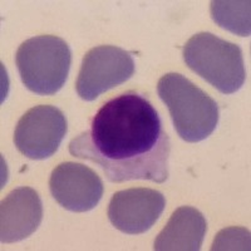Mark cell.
Listing matches in <instances>:
<instances>
[{
    "label": "cell",
    "mask_w": 251,
    "mask_h": 251,
    "mask_svg": "<svg viewBox=\"0 0 251 251\" xmlns=\"http://www.w3.org/2000/svg\"><path fill=\"white\" fill-rule=\"evenodd\" d=\"M69 153L97 163L109 182L163 183L170 175L171 141L152 103L127 92L98 109L89 128L71 141Z\"/></svg>",
    "instance_id": "obj_1"
},
{
    "label": "cell",
    "mask_w": 251,
    "mask_h": 251,
    "mask_svg": "<svg viewBox=\"0 0 251 251\" xmlns=\"http://www.w3.org/2000/svg\"><path fill=\"white\" fill-rule=\"evenodd\" d=\"M157 92L183 141L201 142L214 133L219 123L216 100L185 75L167 73L157 83Z\"/></svg>",
    "instance_id": "obj_2"
},
{
    "label": "cell",
    "mask_w": 251,
    "mask_h": 251,
    "mask_svg": "<svg viewBox=\"0 0 251 251\" xmlns=\"http://www.w3.org/2000/svg\"><path fill=\"white\" fill-rule=\"evenodd\" d=\"M186 66L224 94H232L246 79L243 50L237 44L202 31L183 47Z\"/></svg>",
    "instance_id": "obj_3"
},
{
    "label": "cell",
    "mask_w": 251,
    "mask_h": 251,
    "mask_svg": "<svg viewBox=\"0 0 251 251\" xmlns=\"http://www.w3.org/2000/svg\"><path fill=\"white\" fill-rule=\"evenodd\" d=\"M24 86L39 96H53L66 84L72 66L68 43L57 35H38L20 44L15 54Z\"/></svg>",
    "instance_id": "obj_4"
},
{
    "label": "cell",
    "mask_w": 251,
    "mask_h": 251,
    "mask_svg": "<svg viewBox=\"0 0 251 251\" xmlns=\"http://www.w3.org/2000/svg\"><path fill=\"white\" fill-rule=\"evenodd\" d=\"M134 71L136 66L129 51L116 46L94 47L83 58L75 89L82 100L91 102L127 82Z\"/></svg>",
    "instance_id": "obj_5"
},
{
    "label": "cell",
    "mask_w": 251,
    "mask_h": 251,
    "mask_svg": "<svg viewBox=\"0 0 251 251\" xmlns=\"http://www.w3.org/2000/svg\"><path fill=\"white\" fill-rule=\"evenodd\" d=\"M67 131L64 113L54 106L40 104L22 116L15 127L14 143L30 160H46L58 151Z\"/></svg>",
    "instance_id": "obj_6"
},
{
    "label": "cell",
    "mask_w": 251,
    "mask_h": 251,
    "mask_svg": "<svg viewBox=\"0 0 251 251\" xmlns=\"http://www.w3.org/2000/svg\"><path fill=\"white\" fill-rule=\"evenodd\" d=\"M51 196L62 207L72 212H87L100 203L103 196V182L88 166L63 162L49 178Z\"/></svg>",
    "instance_id": "obj_7"
},
{
    "label": "cell",
    "mask_w": 251,
    "mask_h": 251,
    "mask_svg": "<svg viewBox=\"0 0 251 251\" xmlns=\"http://www.w3.org/2000/svg\"><path fill=\"white\" fill-rule=\"evenodd\" d=\"M165 206V196L157 190L128 188L112 196L108 205V219L123 234H145L160 219Z\"/></svg>",
    "instance_id": "obj_8"
},
{
    "label": "cell",
    "mask_w": 251,
    "mask_h": 251,
    "mask_svg": "<svg viewBox=\"0 0 251 251\" xmlns=\"http://www.w3.org/2000/svg\"><path fill=\"white\" fill-rule=\"evenodd\" d=\"M43 220V203L35 190H13L0 205V240L3 244L22 241L34 234Z\"/></svg>",
    "instance_id": "obj_9"
},
{
    "label": "cell",
    "mask_w": 251,
    "mask_h": 251,
    "mask_svg": "<svg viewBox=\"0 0 251 251\" xmlns=\"http://www.w3.org/2000/svg\"><path fill=\"white\" fill-rule=\"evenodd\" d=\"M207 231L206 219L191 206L178 207L154 240L156 251H199Z\"/></svg>",
    "instance_id": "obj_10"
},
{
    "label": "cell",
    "mask_w": 251,
    "mask_h": 251,
    "mask_svg": "<svg viewBox=\"0 0 251 251\" xmlns=\"http://www.w3.org/2000/svg\"><path fill=\"white\" fill-rule=\"evenodd\" d=\"M250 0H214L210 12L215 23L240 37L251 33Z\"/></svg>",
    "instance_id": "obj_11"
},
{
    "label": "cell",
    "mask_w": 251,
    "mask_h": 251,
    "mask_svg": "<svg viewBox=\"0 0 251 251\" xmlns=\"http://www.w3.org/2000/svg\"><path fill=\"white\" fill-rule=\"evenodd\" d=\"M211 250H250V232L244 227L224 228L215 237Z\"/></svg>",
    "instance_id": "obj_12"
}]
</instances>
